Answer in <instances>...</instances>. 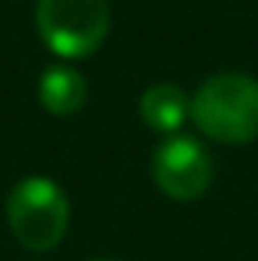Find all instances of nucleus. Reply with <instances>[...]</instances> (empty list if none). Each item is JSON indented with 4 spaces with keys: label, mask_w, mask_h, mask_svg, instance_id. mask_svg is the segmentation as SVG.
Here are the masks:
<instances>
[{
    "label": "nucleus",
    "mask_w": 258,
    "mask_h": 261,
    "mask_svg": "<svg viewBox=\"0 0 258 261\" xmlns=\"http://www.w3.org/2000/svg\"><path fill=\"white\" fill-rule=\"evenodd\" d=\"M189 119L202 136L225 146L258 139V80L245 73H215L189 99Z\"/></svg>",
    "instance_id": "obj_1"
},
{
    "label": "nucleus",
    "mask_w": 258,
    "mask_h": 261,
    "mask_svg": "<svg viewBox=\"0 0 258 261\" xmlns=\"http://www.w3.org/2000/svg\"><path fill=\"white\" fill-rule=\"evenodd\" d=\"M152 178L169 198L195 202L212 185V159L192 136H169L152 155Z\"/></svg>",
    "instance_id": "obj_4"
},
{
    "label": "nucleus",
    "mask_w": 258,
    "mask_h": 261,
    "mask_svg": "<svg viewBox=\"0 0 258 261\" xmlns=\"http://www.w3.org/2000/svg\"><path fill=\"white\" fill-rule=\"evenodd\" d=\"M40 106L53 116H73L83 109L86 102V80L83 73H76L73 66H46L37 86Z\"/></svg>",
    "instance_id": "obj_5"
},
{
    "label": "nucleus",
    "mask_w": 258,
    "mask_h": 261,
    "mask_svg": "<svg viewBox=\"0 0 258 261\" xmlns=\"http://www.w3.org/2000/svg\"><path fill=\"white\" fill-rule=\"evenodd\" d=\"M7 225L30 251H50L70 228V202L46 175H27L7 195Z\"/></svg>",
    "instance_id": "obj_2"
},
{
    "label": "nucleus",
    "mask_w": 258,
    "mask_h": 261,
    "mask_svg": "<svg viewBox=\"0 0 258 261\" xmlns=\"http://www.w3.org/2000/svg\"><path fill=\"white\" fill-rule=\"evenodd\" d=\"M139 116H142V122H146L149 129L175 136L179 126L189 119V96L175 83H156V86H149L146 93H142Z\"/></svg>",
    "instance_id": "obj_6"
},
{
    "label": "nucleus",
    "mask_w": 258,
    "mask_h": 261,
    "mask_svg": "<svg viewBox=\"0 0 258 261\" xmlns=\"http://www.w3.org/2000/svg\"><path fill=\"white\" fill-rule=\"evenodd\" d=\"M37 30L57 57L83 60L110 33V0H40Z\"/></svg>",
    "instance_id": "obj_3"
}]
</instances>
